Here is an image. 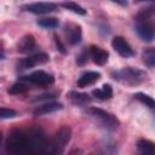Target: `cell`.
Masks as SVG:
<instances>
[{
    "mask_svg": "<svg viewBox=\"0 0 155 155\" xmlns=\"http://www.w3.org/2000/svg\"><path fill=\"white\" fill-rule=\"evenodd\" d=\"M91 96L101 102H105L113 98V87L109 84H104L101 88H94L91 92Z\"/></svg>",
    "mask_w": 155,
    "mask_h": 155,
    "instance_id": "16",
    "label": "cell"
},
{
    "mask_svg": "<svg viewBox=\"0 0 155 155\" xmlns=\"http://www.w3.org/2000/svg\"><path fill=\"white\" fill-rule=\"evenodd\" d=\"M151 113H153V122H154V125H155V110H153Z\"/></svg>",
    "mask_w": 155,
    "mask_h": 155,
    "instance_id": "31",
    "label": "cell"
},
{
    "mask_svg": "<svg viewBox=\"0 0 155 155\" xmlns=\"http://www.w3.org/2000/svg\"><path fill=\"white\" fill-rule=\"evenodd\" d=\"M97 31L99 33V35L102 36H108L110 33H111V29L110 27L107 24V23H99L97 25Z\"/></svg>",
    "mask_w": 155,
    "mask_h": 155,
    "instance_id": "27",
    "label": "cell"
},
{
    "mask_svg": "<svg viewBox=\"0 0 155 155\" xmlns=\"http://www.w3.org/2000/svg\"><path fill=\"white\" fill-rule=\"evenodd\" d=\"M102 78V74L99 71H94V70H87L84 71L76 80V85L80 88H85L88 86L94 85L97 81H99Z\"/></svg>",
    "mask_w": 155,
    "mask_h": 155,
    "instance_id": "14",
    "label": "cell"
},
{
    "mask_svg": "<svg viewBox=\"0 0 155 155\" xmlns=\"http://www.w3.org/2000/svg\"><path fill=\"white\" fill-rule=\"evenodd\" d=\"M137 151L143 155H154L155 154V143L147 138H140L136 143Z\"/></svg>",
    "mask_w": 155,
    "mask_h": 155,
    "instance_id": "17",
    "label": "cell"
},
{
    "mask_svg": "<svg viewBox=\"0 0 155 155\" xmlns=\"http://www.w3.org/2000/svg\"><path fill=\"white\" fill-rule=\"evenodd\" d=\"M58 8V5L51 1H38L31 4H24L21 6L22 11L34 13V15H47L51 12H54Z\"/></svg>",
    "mask_w": 155,
    "mask_h": 155,
    "instance_id": "8",
    "label": "cell"
},
{
    "mask_svg": "<svg viewBox=\"0 0 155 155\" xmlns=\"http://www.w3.org/2000/svg\"><path fill=\"white\" fill-rule=\"evenodd\" d=\"M61 6L64 7L65 10L75 13V15H79V16H85L86 15V10L81 5H79L74 1H70V0H65V1L61 2Z\"/></svg>",
    "mask_w": 155,
    "mask_h": 155,
    "instance_id": "22",
    "label": "cell"
},
{
    "mask_svg": "<svg viewBox=\"0 0 155 155\" xmlns=\"http://www.w3.org/2000/svg\"><path fill=\"white\" fill-rule=\"evenodd\" d=\"M18 79L28 82L31 86L42 87V88L44 87H51L54 84V76L47 71H44V70H36V71H33L28 75L19 76Z\"/></svg>",
    "mask_w": 155,
    "mask_h": 155,
    "instance_id": "7",
    "label": "cell"
},
{
    "mask_svg": "<svg viewBox=\"0 0 155 155\" xmlns=\"http://www.w3.org/2000/svg\"><path fill=\"white\" fill-rule=\"evenodd\" d=\"M110 1L114 2V4L120 5L121 7H126V6L128 5V1H127V0H110Z\"/></svg>",
    "mask_w": 155,
    "mask_h": 155,
    "instance_id": "29",
    "label": "cell"
},
{
    "mask_svg": "<svg viewBox=\"0 0 155 155\" xmlns=\"http://www.w3.org/2000/svg\"><path fill=\"white\" fill-rule=\"evenodd\" d=\"M5 149L12 155H33V147L28 130L12 128L5 139Z\"/></svg>",
    "mask_w": 155,
    "mask_h": 155,
    "instance_id": "2",
    "label": "cell"
},
{
    "mask_svg": "<svg viewBox=\"0 0 155 155\" xmlns=\"http://www.w3.org/2000/svg\"><path fill=\"white\" fill-rule=\"evenodd\" d=\"M134 4H140V2H153L155 4V0H133Z\"/></svg>",
    "mask_w": 155,
    "mask_h": 155,
    "instance_id": "30",
    "label": "cell"
},
{
    "mask_svg": "<svg viewBox=\"0 0 155 155\" xmlns=\"http://www.w3.org/2000/svg\"><path fill=\"white\" fill-rule=\"evenodd\" d=\"M70 138H71V128L67 125L61 126L56 131L52 139L48 142L47 154H51V155L63 154L67 148V144L70 142Z\"/></svg>",
    "mask_w": 155,
    "mask_h": 155,
    "instance_id": "5",
    "label": "cell"
},
{
    "mask_svg": "<svg viewBox=\"0 0 155 155\" xmlns=\"http://www.w3.org/2000/svg\"><path fill=\"white\" fill-rule=\"evenodd\" d=\"M17 116V111L10 108H1L0 109V117L1 120H7V119H13Z\"/></svg>",
    "mask_w": 155,
    "mask_h": 155,
    "instance_id": "25",
    "label": "cell"
},
{
    "mask_svg": "<svg viewBox=\"0 0 155 155\" xmlns=\"http://www.w3.org/2000/svg\"><path fill=\"white\" fill-rule=\"evenodd\" d=\"M111 47L122 58H131L134 56V51L130 42L122 36H114L111 40Z\"/></svg>",
    "mask_w": 155,
    "mask_h": 155,
    "instance_id": "10",
    "label": "cell"
},
{
    "mask_svg": "<svg viewBox=\"0 0 155 155\" xmlns=\"http://www.w3.org/2000/svg\"><path fill=\"white\" fill-rule=\"evenodd\" d=\"M133 98L136 101H138L140 104H143L144 107H147L150 111L155 110V99L151 96H149L144 92H137L133 94Z\"/></svg>",
    "mask_w": 155,
    "mask_h": 155,
    "instance_id": "19",
    "label": "cell"
},
{
    "mask_svg": "<svg viewBox=\"0 0 155 155\" xmlns=\"http://www.w3.org/2000/svg\"><path fill=\"white\" fill-rule=\"evenodd\" d=\"M53 40H54V44H56L57 50H58L61 53L65 54V53H67V50H65V45L62 42V40H61V39H59L57 35H53Z\"/></svg>",
    "mask_w": 155,
    "mask_h": 155,
    "instance_id": "28",
    "label": "cell"
},
{
    "mask_svg": "<svg viewBox=\"0 0 155 155\" xmlns=\"http://www.w3.org/2000/svg\"><path fill=\"white\" fill-rule=\"evenodd\" d=\"M88 48H90V57L94 64L104 65L108 62V59H109V52L108 51H105L102 47L96 46V45H91Z\"/></svg>",
    "mask_w": 155,
    "mask_h": 155,
    "instance_id": "15",
    "label": "cell"
},
{
    "mask_svg": "<svg viewBox=\"0 0 155 155\" xmlns=\"http://www.w3.org/2000/svg\"><path fill=\"white\" fill-rule=\"evenodd\" d=\"M50 61V56L45 52H35L31 54H28L27 57H23L17 61L16 63V71H25L28 69H31L36 65H42Z\"/></svg>",
    "mask_w": 155,
    "mask_h": 155,
    "instance_id": "6",
    "label": "cell"
},
{
    "mask_svg": "<svg viewBox=\"0 0 155 155\" xmlns=\"http://www.w3.org/2000/svg\"><path fill=\"white\" fill-rule=\"evenodd\" d=\"M110 76L113 80L130 86V87H134L138 86L140 84H143L147 80V73L139 68H134V67H124L121 69L117 70H113L110 73Z\"/></svg>",
    "mask_w": 155,
    "mask_h": 155,
    "instance_id": "4",
    "label": "cell"
},
{
    "mask_svg": "<svg viewBox=\"0 0 155 155\" xmlns=\"http://www.w3.org/2000/svg\"><path fill=\"white\" fill-rule=\"evenodd\" d=\"M88 58H91L90 57V48L88 47H84L80 51V53L76 56V64L80 65V67H82V65H85L87 63Z\"/></svg>",
    "mask_w": 155,
    "mask_h": 155,
    "instance_id": "24",
    "label": "cell"
},
{
    "mask_svg": "<svg viewBox=\"0 0 155 155\" xmlns=\"http://www.w3.org/2000/svg\"><path fill=\"white\" fill-rule=\"evenodd\" d=\"M133 30L142 41L151 42L155 39V5L137 12L133 19Z\"/></svg>",
    "mask_w": 155,
    "mask_h": 155,
    "instance_id": "1",
    "label": "cell"
},
{
    "mask_svg": "<svg viewBox=\"0 0 155 155\" xmlns=\"http://www.w3.org/2000/svg\"><path fill=\"white\" fill-rule=\"evenodd\" d=\"M30 88H31V85H29L28 82L18 79L16 82H13L11 86L7 87V93L11 94V96H19V94L27 93Z\"/></svg>",
    "mask_w": 155,
    "mask_h": 155,
    "instance_id": "18",
    "label": "cell"
},
{
    "mask_svg": "<svg viewBox=\"0 0 155 155\" xmlns=\"http://www.w3.org/2000/svg\"><path fill=\"white\" fill-rule=\"evenodd\" d=\"M36 24L42 29H54L59 27V19L56 17H41L36 21Z\"/></svg>",
    "mask_w": 155,
    "mask_h": 155,
    "instance_id": "21",
    "label": "cell"
},
{
    "mask_svg": "<svg viewBox=\"0 0 155 155\" xmlns=\"http://www.w3.org/2000/svg\"><path fill=\"white\" fill-rule=\"evenodd\" d=\"M67 99L75 107H87L92 102V97L90 94L75 90L67 92Z\"/></svg>",
    "mask_w": 155,
    "mask_h": 155,
    "instance_id": "13",
    "label": "cell"
},
{
    "mask_svg": "<svg viewBox=\"0 0 155 155\" xmlns=\"http://www.w3.org/2000/svg\"><path fill=\"white\" fill-rule=\"evenodd\" d=\"M57 96H58V92H46V93H42L39 96H35L31 99V103H45V102L56 99Z\"/></svg>",
    "mask_w": 155,
    "mask_h": 155,
    "instance_id": "23",
    "label": "cell"
},
{
    "mask_svg": "<svg viewBox=\"0 0 155 155\" xmlns=\"http://www.w3.org/2000/svg\"><path fill=\"white\" fill-rule=\"evenodd\" d=\"M86 115L98 128L105 132H114L120 126V120L114 114L101 108H96V107L87 108Z\"/></svg>",
    "mask_w": 155,
    "mask_h": 155,
    "instance_id": "3",
    "label": "cell"
},
{
    "mask_svg": "<svg viewBox=\"0 0 155 155\" xmlns=\"http://www.w3.org/2000/svg\"><path fill=\"white\" fill-rule=\"evenodd\" d=\"M102 148H103V153H107V154H114V153H116L117 151V149H116V145L114 144V143H111L110 140H107V142H104L103 143V145H102Z\"/></svg>",
    "mask_w": 155,
    "mask_h": 155,
    "instance_id": "26",
    "label": "cell"
},
{
    "mask_svg": "<svg viewBox=\"0 0 155 155\" xmlns=\"http://www.w3.org/2000/svg\"><path fill=\"white\" fill-rule=\"evenodd\" d=\"M38 48V44H36V39L33 34H25L24 36H22L17 44V52L22 53V54H31L35 53Z\"/></svg>",
    "mask_w": 155,
    "mask_h": 155,
    "instance_id": "11",
    "label": "cell"
},
{
    "mask_svg": "<svg viewBox=\"0 0 155 155\" xmlns=\"http://www.w3.org/2000/svg\"><path fill=\"white\" fill-rule=\"evenodd\" d=\"M63 34L65 42L70 46H76L82 40V28L78 23H65L63 27Z\"/></svg>",
    "mask_w": 155,
    "mask_h": 155,
    "instance_id": "9",
    "label": "cell"
},
{
    "mask_svg": "<svg viewBox=\"0 0 155 155\" xmlns=\"http://www.w3.org/2000/svg\"><path fill=\"white\" fill-rule=\"evenodd\" d=\"M61 109H63V104L61 102L48 101V102H45V103H41V104L36 105L34 108V110H33V115L34 116H42V115L56 113V111H58Z\"/></svg>",
    "mask_w": 155,
    "mask_h": 155,
    "instance_id": "12",
    "label": "cell"
},
{
    "mask_svg": "<svg viewBox=\"0 0 155 155\" xmlns=\"http://www.w3.org/2000/svg\"><path fill=\"white\" fill-rule=\"evenodd\" d=\"M142 61L148 68H155V46L147 47L142 52Z\"/></svg>",
    "mask_w": 155,
    "mask_h": 155,
    "instance_id": "20",
    "label": "cell"
}]
</instances>
